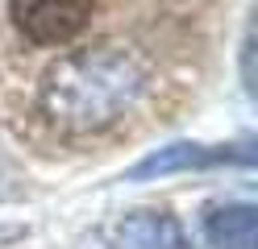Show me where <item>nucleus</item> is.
Instances as JSON below:
<instances>
[{
	"label": "nucleus",
	"mask_w": 258,
	"mask_h": 249,
	"mask_svg": "<svg viewBox=\"0 0 258 249\" xmlns=\"http://www.w3.org/2000/svg\"><path fill=\"white\" fill-rule=\"evenodd\" d=\"M154 88L150 62L129 46H88L71 50L58 62L46 66L38 79L34 104L38 116L58 137L84 141L117 129L125 116H134Z\"/></svg>",
	"instance_id": "nucleus-1"
},
{
	"label": "nucleus",
	"mask_w": 258,
	"mask_h": 249,
	"mask_svg": "<svg viewBox=\"0 0 258 249\" xmlns=\"http://www.w3.org/2000/svg\"><path fill=\"white\" fill-rule=\"evenodd\" d=\"M96 13V0H9L17 33L34 46H62L84 33Z\"/></svg>",
	"instance_id": "nucleus-2"
},
{
	"label": "nucleus",
	"mask_w": 258,
	"mask_h": 249,
	"mask_svg": "<svg viewBox=\"0 0 258 249\" xmlns=\"http://www.w3.org/2000/svg\"><path fill=\"white\" fill-rule=\"evenodd\" d=\"M254 166V141H241V145H200V141H175L167 149H154L150 158H142L129 179L142 183V179H158V175H179V171H204V166Z\"/></svg>",
	"instance_id": "nucleus-3"
},
{
	"label": "nucleus",
	"mask_w": 258,
	"mask_h": 249,
	"mask_svg": "<svg viewBox=\"0 0 258 249\" xmlns=\"http://www.w3.org/2000/svg\"><path fill=\"white\" fill-rule=\"evenodd\" d=\"M204 237L213 249H254L258 245V212L250 204H225L204 216Z\"/></svg>",
	"instance_id": "nucleus-4"
},
{
	"label": "nucleus",
	"mask_w": 258,
	"mask_h": 249,
	"mask_svg": "<svg viewBox=\"0 0 258 249\" xmlns=\"http://www.w3.org/2000/svg\"><path fill=\"white\" fill-rule=\"evenodd\" d=\"M121 249H183V232L167 212H134L117 228Z\"/></svg>",
	"instance_id": "nucleus-5"
},
{
	"label": "nucleus",
	"mask_w": 258,
	"mask_h": 249,
	"mask_svg": "<svg viewBox=\"0 0 258 249\" xmlns=\"http://www.w3.org/2000/svg\"><path fill=\"white\" fill-rule=\"evenodd\" d=\"M17 195H21V179H17V171H13L9 154L0 149V199H17Z\"/></svg>",
	"instance_id": "nucleus-6"
}]
</instances>
